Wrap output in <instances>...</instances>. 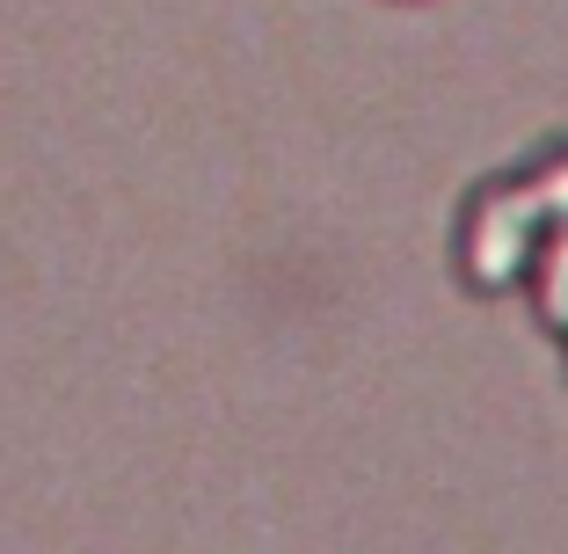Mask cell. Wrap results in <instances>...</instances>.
Returning a JSON list of instances; mask_svg holds the SVG:
<instances>
[{"instance_id": "6da1fadb", "label": "cell", "mask_w": 568, "mask_h": 554, "mask_svg": "<svg viewBox=\"0 0 568 554\" xmlns=\"http://www.w3.org/2000/svg\"><path fill=\"white\" fill-rule=\"evenodd\" d=\"M539 234H547V204H539V183L525 175V183H496L481 190V204H474L467 219V270H474V285H510L525 263H532Z\"/></svg>"}, {"instance_id": "3957f363", "label": "cell", "mask_w": 568, "mask_h": 554, "mask_svg": "<svg viewBox=\"0 0 568 554\" xmlns=\"http://www.w3.org/2000/svg\"><path fill=\"white\" fill-rule=\"evenodd\" d=\"M532 183H539V204H547V219H568V153L554 161V169H539Z\"/></svg>"}, {"instance_id": "7a4b0ae2", "label": "cell", "mask_w": 568, "mask_h": 554, "mask_svg": "<svg viewBox=\"0 0 568 554\" xmlns=\"http://www.w3.org/2000/svg\"><path fill=\"white\" fill-rule=\"evenodd\" d=\"M539 314L568 329V234L547 241V263H539Z\"/></svg>"}]
</instances>
